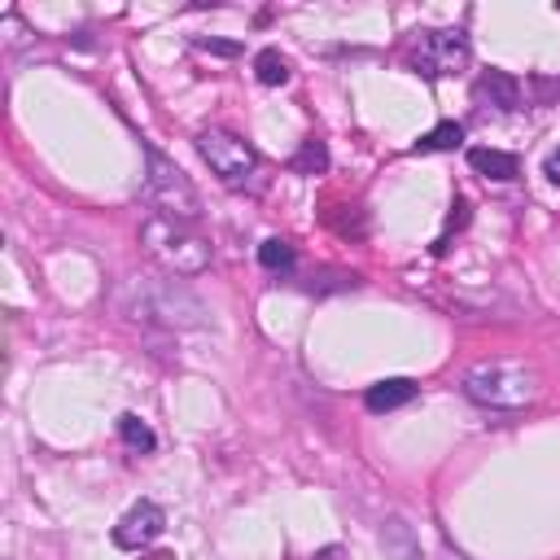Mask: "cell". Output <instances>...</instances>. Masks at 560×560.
Returning <instances> with one entry per match:
<instances>
[{
    "label": "cell",
    "instance_id": "30bf717a",
    "mask_svg": "<svg viewBox=\"0 0 560 560\" xmlns=\"http://www.w3.org/2000/svg\"><path fill=\"white\" fill-rule=\"evenodd\" d=\"M468 167H473L477 175L495 180V184H508V180H516V175H521L516 158H512V154H503V149H468Z\"/></svg>",
    "mask_w": 560,
    "mask_h": 560
},
{
    "label": "cell",
    "instance_id": "7a4b0ae2",
    "mask_svg": "<svg viewBox=\"0 0 560 560\" xmlns=\"http://www.w3.org/2000/svg\"><path fill=\"white\" fill-rule=\"evenodd\" d=\"M464 394L490 412H516L538 399V373L525 360H486L464 373Z\"/></svg>",
    "mask_w": 560,
    "mask_h": 560
},
{
    "label": "cell",
    "instance_id": "5b68a950",
    "mask_svg": "<svg viewBox=\"0 0 560 560\" xmlns=\"http://www.w3.org/2000/svg\"><path fill=\"white\" fill-rule=\"evenodd\" d=\"M145 167H149L145 193H149L154 210L167 215V219H175V223H197V219H202V197H197V188L188 184V175H184L167 154H158L154 145H145Z\"/></svg>",
    "mask_w": 560,
    "mask_h": 560
},
{
    "label": "cell",
    "instance_id": "9a60e30c",
    "mask_svg": "<svg viewBox=\"0 0 560 560\" xmlns=\"http://www.w3.org/2000/svg\"><path fill=\"white\" fill-rule=\"evenodd\" d=\"M299 175H316V171H325L329 167V149H325V141H303V149H299V158L290 162Z\"/></svg>",
    "mask_w": 560,
    "mask_h": 560
},
{
    "label": "cell",
    "instance_id": "ac0fdd59",
    "mask_svg": "<svg viewBox=\"0 0 560 560\" xmlns=\"http://www.w3.org/2000/svg\"><path fill=\"white\" fill-rule=\"evenodd\" d=\"M547 175H551V180H556V184H560V149H556V154H551V162H547Z\"/></svg>",
    "mask_w": 560,
    "mask_h": 560
},
{
    "label": "cell",
    "instance_id": "7c38bea8",
    "mask_svg": "<svg viewBox=\"0 0 560 560\" xmlns=\"http://www.w3.org/2000/svg\"><path fill=\"white\" fill-rule=\"evenodd\" d=\"M258 263H263L267 271H294L299 254H294V245H290V241H280V236H267V241L258 245Z\"/></svg>",
    "mask_w": 560,
    "mask_h": 560
},
{
    "label": "cell",
    "instance_id": "ba28073f",
    "mask_svg": "<svg viewBox=\"0 0 560 560\" xmlns=\"http://www.w3.org/2000/svg\"><path fill=\"white\" fill-rule=\"evenodd\" d=\"M412 399H416V381L412 377H386V381H377V386L364 390V407L373 416H386L394 407H407Z\"/></svg>",
    "mask_w": 560,
    "mask_h": 560
},
{
    "label": "cell",
    "instance_id": "8fae6325",
    "mask_svg": "<svg viewBox=\"0 0 560 560\" xmlns=\"http://www.w3.org/2000/svg\"><path fill=\"white\" fill-rule=\"evenodd\" d=\"M119 438H123V442H127L132 451H145V455H149V451L158 447L154 429H149V425H145V421L136 416V412H123V416H119Z\"/></svg>",
    "mask_w": 560,
    "mask_h": 560
},
{
    "label": "cell",
    "instance_id": "277c9868",
    "mask_svg": "<svg viewBox=\"0 0 560 560\" xmlns=\"http://www.w3.org/2000/svg\"><path fill=\"white\" fill-rule=\"evenodd\" d=\"M197 154L206 158V167L219 175L223 188H236V193H254L263 188V158L254 154V145H245L241 136L223 132V127H206L197 136Z\"/></svg>",
    "mask_w": 560,
    "mask_h": 560
},
{
    "label": "cell",
    "instance_id": "2e32d148",
    "mask_svg": "<svg viewBox=\"0 0 560 560\" xmlns=\"http://www.w3.org/2000/svg\"><path fill=\"white\" fill-rule=\"evenodd\" d=\"M381 543H386V547H403V556L416 560V547H412V534H407L403 521H390V525L381 529Z\"/></svg>",
    "mask_w": 560,
    "mask_h": 560
},
{
    "label": "cell",
    "instance_id": "d6986e66",
    "mask_svg": "<svg viewBox=\"0 0 560 560\" xmlns=\"http://www.w3.org/2000/svg\"><path fill=\"white\" fill-rule=\"evenodd\" d=\"M447 560H460V556H447Z\"/></svg>",
    "mask_w": 560,
    "mask_h": 560
},
{
    "label": "cell",
    "instance_id": "52a82bcc",
    "mask_svg": "<svg viewBox=\"0 0 560 560\" xmlns=\"http://www.w3.org/2000/svg\"><path fill=\"white\" fill-rule=\"evenodd\" d=\"M162 529H167V512H162L154 499H141V503H132V508L123 512V521L114 525V543H119L123 551H145Z\"/></svg>",
    "mask_w": 560,
    "mask_h": 560
},
{
    "label": "cell",
    "instance_id": "e0dca14e",
    "mask_svg": "<svg viewBox=\"0 0 560 560\" xmlns=\"http://www.w3.org/2000/svg\"><path fill=\"white\" fill-rule=\"evenodd\" d=\"M197 49H210V53H223V58L236 53V45H219V40H197Z\"/></svg>",
    "mask_w": 560,
    "mask_h": 560
},
{
    "label": "cell",
    "instance_id": "9c48e42d",
    "mask_svg": "<svg viewBox=\"0 0 560 560\" xmlns=\"http://www.w3.org/2000/svg\"><path fill=\"white\" fill-rule=\"evenodd\" d=\"M477 97L490 101V106L503 110V114L521 110V84H516L508 71H486V75L477 80Z\"/></svg>",
    "mask_w": 560,
    "mask_h": 560
},
{
    "label": "cell",
    "instance_id": "5bb4252c",
    "mask_svg": "<svg viewBox=\"0 0 560 560\" xmlns=\"http://www.w3.org/2000/svg\"><path fill=\"white\" fill-rule=\"evenodd\" d=\"M464 141V127L460 123H438L434 132H425L421 141H416V154H447V149H455Z\"/></svg>",
    "mask_w": 560,
    "mask_h": 560
},
{
    "label": "cell",
    "instance_id": "6da1fadb",
    "mask_svg": "<svg viewBox=\"0 0 560 560\" xmlns=\"http://www.w3.org/2000/svg\"><path fill=\"white\" fill-rule=\"evenodd\" d=\"M114 307L127 320L158 325V329H202L206 325L202 299L184 285V280H167V276H127V280H119Z\"/></svg>",
    "mask_w": 560,
    "mask_h": 560
},
{
    "label": "cell",
    "instance_id": "3957f363",
    "mask_svg": "<svg viewBox=\"0 0 560 560\" xmlns=\"http://www.w3.org/2000/svg\"><path fill=\"white\" fill-rule=\"evenodd\" d=\"M141 245H145V254H149L154 263H162L171 276H197V271L210 267V245H206L202 236L184 232V223H175V219H167V215H158V210L141 223Z\"/></svg>",
    "mask_w": 560,
    "mask_h": 560
},
{
    "label": "cell",
    "instance_id": "8992f818",
    "mask_svg": "<svg viewBox=\"0 0 560 560\" xmlns=\"http://www.w3.org/2000/svg\"><path fill=\"white\" fill-rule=\"evenodd\" d=\"M473 58V45L464 32H425L416 45H412V66L425 75V80H447V75H460Z\"/></svg>",
    "mask_w": 560,
    "mask_h": 560
},
{
    "label": "cell",
    "instance_id": "4fadbf2b",
    "mask_svg": "<svg viewBox=\"0 0 560 560\" xmlns=\"http://www.w3.org/2000/svg\"><path fill=\"white\" fill-rule=\"evenodd\" d=\"M254 75H258V84L280 88V84H290V62L280 58L276 49H263V53L254 58Z\"/></svg>",
    "mask_w": 560,
    "mask_h": 560
}]
</instances>
